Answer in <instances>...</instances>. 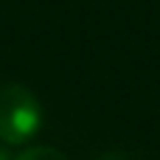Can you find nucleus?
Here are the masks:
<instances>
[{
  "instance_id": "f03ea898",
  "label": "nucleus",
  "mask_w": 160,
  "mask_h": 160,
  "mask_svg": "<svg viewBox=\"0 0 160 160\" xmlns=\"http://www.w3.org/2000/svg\"><path fill=\"white\" fill-rule=\"evenodd\" d=\"M14 160H70V158L65 152L53 149V146H28V149H22Z\"/></svg>"
},
{
  "instance_id": "20e7f679",
  "label": "nucleus",
  "mask_w": 160,
  "mask_h": 160,
  "mask_svg": "<svg viewBox=\"0 0 160 160\" xmlns=\"http://www.w3.org/2000/svg\"><path fill=\"white\" fill-rule=\"evenodd\" d=\"M0 160H11V158H8V152H6L3 146H0Z\"/></svg>"
},
{
  "instance_id": "f257e3e1",
  "label": "nucleus",
  "mask_w": 160,
  "mask_h": 160,
  "mask_svg": "<svg viewBox=\"0 0 160 160\" xmlns=\"http://www.w3.org/2000/svg\"><path fill=\"white\" fill-rule=\"evenodd\" d=\"M42 127V104L22 84L0 87V141L6 146L28 143Z\"/></svg>"
},
{
  "instance_id": "7ed1b4c3",
  "label": "nucleus",
  "mask_w": 160,
  "mask_h": 160,
  "mask_svg": "<svg viewBox=\"0 0 160 160\" xmlns=\"http://www.w3.org/2000/svg\"><path fill=\"white\" fill-rule=\"evenodd\" d=\"M98 160H143V158L135 152H104Z\"/></svg>"
}]
</instances>
